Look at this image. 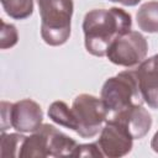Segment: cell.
<instances>
[{
    "label": "cell",
    "mask_w": 158,
    "mask_h": 158,
    "mask_svg": "<svg viewBox=\"0 0 158 158\" xmlns=\"http://www.w3.org/2000/svg\"><path fill=\"white\" fill-rule=\"evenodd\" d=\"M132 17L121 7L93 9L83 20L84 46L88 53L95 57H104L111 43L131 31Z\"/></svg>",
    "instance_id": "cell-1"
},
{
    "label": "cell",
    "mask_w": 158,
    "mask_h": 158,
    "mask_svg": "<svg viewBox=\"0 0 158 158\" xmlns=\"http://www.w3.org/2000/svg\"><path fill=\"white\" fill-rule=\"evenodd\" d=\"M41 16V37L52 47L64 44L72 32L73 0H37Z\"/></svg>",
    "instance_id": "cell-2"
},
{
    "label": "cell",
    "mask_w": 158,
    "mask_h": 158,
    "mask_svg": "<svg viewBox=\"0 0 158 158\" xmlns=\"http://www.w3.org/2000/svg\"><path fill=\"white\" fill-rule=\"evenodd\" d=\"M109 117L136 105H143L138 78L135 70L127 69L105 80L100 91ZM107 117V118H109Z\"/></svg>",
    "instance_id": "cell-3"
},
{
    "label": "cell",
    "mask_w": 158,
    "mask_h": 158,
    "mask_svg": "<svg viewBox=\"0 0 158 158\" xmlns=\"http://www.w3.org/2000/svg\"><path fill=\"white\" fill-rule=\"evenodd\" d=\"M72 111L77 122L75 132L81 138L96 136L109 117L102 100L91 94H79L75 96L72 104Z\"/></svg>",
    "instance_id": "cell-4"
},
{
    "label": "cell",
    "mask_w": 158,
    "mask_h": 158,
    "mask_svg": "<svg viewBox=\"0 0 158 158\" xmlns=\"http://www.w3.org/2000/svg\"><path fill=\"white\" fill-rule=\"evenodd\" d=\"M148 52V42L138 31H128L116 38L106 52L107 59L120 67H136L141 64Z\"/></svg>",
    "instance_id": "cell-5"
},
{
    "label": "cell",
    "mask_w": 158,
    "mask_h": 158,
    "mask_svg": "<svg viewBox=\"0 0 158 158\" xmlns=\"http://www.w3.org/2000/svg\"><path fill=\"white\" fill-rule=\"evenodd\" d=\"M104 157L120 158L132 151L133 138L123 125L116 120L107 118L96 141Z\"/></svg>",
    "instance_id": "cell-6"
},
{
    "label": "cell",
    "mask_w": 158,
    "mask_h": 158,
    "mask_svg": "<svg viewBox=\"0 0 158 158\" xmlns=\"http://www.w3.org/2000/svg\"><path fill=\"white\" fill-rule=\"evenodd\" d=\"M43 121V111L32 99H22L11 106V125L17 132H35Z\"/></svg>",
    "instance_id": "cell-7"
},
{
    "label": "cell",
    "mask_w": 158,
    "mask_h": 158,
    "mask_svg": "<svg viewBox=\"0 0 158 158\" xmlns=\"http://www.w3.org/2000/svg\"><path fill=\"white\" fill-rule=\"evenodd\" d=\"M109 118L116 120L117 122L123 125L133 139L143 138L149 132L153 123L151 114L148 112V110L143 107V105H136L128 107L110 116Z\"/></svg>",
    "instance_id": "cell-8"
},
{
    "label": "cell",
    "mask_w": 158,
    "mask_h": 158,
    "mask_svg": "<svg viewBox=\"0 0 158 158\" xmlns=\"http://www.w3.org/2000/svg\"><path fill=\"white\" fill-rule=\"evenodd\" d=\"M143 101L154 110H158V67L153 56L146 58L135 69Z\"/></svg>",
    "instance_id": "cell-9"
},
{
    "label": "cell",
    "mask_w": 158,
    "mask_h": 158,
    "mask_svg": "<svg viewBox=\"0 0 158 158\" xmlns=\"http://www.w3.org/2000/svg\"><path fill=\"white\" fill-rule=\"evenodd\" d=\"M41 130L44 132L47 137L48 144V154L49 157H65L73 156L74 149L77 148L78 143L62 131H59L56 126L49 123H42Z\"/></svg>",
    "instance_id": "cell-10"
},
{
    "label": "cell",
    "mask_w": 158,
    "mask_h": 158,
    "mask_svg": "<svg viewBox=\"0 0 158 158\" xmlns=\"http://www.w3.org/2000/svg\"><path fill=\"white\" fill-rule=\"evenodd\" d=\"M44 158L49 157L48 154V144H47V137L44 132L38 127L32 135L25 138L21 146L20 156L19 158Z\"/></svg>",
    "instance_id": "cell-11"
},
{
    "label": "cell",
    "mask_w": 158,
    "mask_h": 158,
    "mask_svg": "<svg viewBox=\"0 0 158 158\" xmlns=\"http://www.w3.org/2000/svg\"><path fill=\"white\" fill-rule=\"evenodd\" d=\"M139 30L147 33H158V0L142 4L136 14Z\"/></svg>",
    "instance_id": "cell-12"
},
{
    "label": "cell",
    "mask_w": 158,
    "mask_h": 158,
    "mask_svg": "<svg viewBox=\"0 0 158 158\" xmlns=\"http://www.w3.org/2000/svg\"><path fill=\"white\" fill-rule=\"evenodd\" d=\"M48 117L57 125L67 127L72 131H77V122L73 115L72 107H69L64 101H53L48 107Z\"/></svg>",
    "instance_id": "cell-13"
},
{
    "label": "cell",
    "mask_w": 158,
    "mask_h": 158,
    "mask_svg": "<svg viewBox=\"0 0 158 158\" xmlns=\"http://www.w3.org/2000/svg\"><path fill=\"white\" fill-rule=\"evenodd\" d=\"M26 136L20 133H5L0 136V158H17Z\"/></svg>",
    "instance_id": "cell-14"
},
{
    "label": "cell",
    "mask_w": 158,
    "mask_h": 158,
    "mask_svg": "<svg viewBox=\"0 0 158 158\" xmlns=\"http://www.w3.org/2000/svg\"><path fill=\"white\" fill-rule=\"evenodd\" d=\"M5 12L15 20H25L33 14V0H0Z\"/></svg>",
    "instance_id": "cell-15"
},
{
    "label": "cell",
    "mask_w": 158,
    "mask_h": 158,
    "mask_svg": "<svg viewBox=\"0 0 158 158\" xmlns=\"http://www.w3.org/2000/svg\"><path fill=\"white\" fill-rule=\"evenodd\" d=\"M1 22V30H0V48L7 49L14 47L19 42V32L15 25L6 23L4 20Z\"/></svg>",
    "instance_id": "cell-16"
},
{
    "label": "cell",
    "mask_w": 158,
    "mask_h": 158,
    "mask_svg": "<svg viewBox=\"0 0 158 158\" xmlns=\"http://www.w3.org/2000/svg\"><path fill=\"white\" fill-rule=\"evenodd\" d=\"M72 157H95V158H101L104 157L102 152L100 151L98 143H84V144H78L77 148L73 152Z\"/></svg>",
    "instance_id": "cell-17"
},
{
    "label": "cell",
    "mask_w": 158,
    "mask_h": 158,
    "mask_svg": "<svg viewBox=\"0 0 158 158\" xmlns=\"http://www.w3.org/2000/svg\"><path fill=\"white\" fill-rule=\"evenodd\" d=\"M1 125H0V130L1 132H5L7 128L12 127L11 125V106L12 102H7V101H1Z\"/></svg>",
    "instance_id": "cell-18"
},
{
    "label": "cell",
    "mask_w": 158,
    "mask_h": 158,
    "mask_svg": "<svg viewBox=\"0 0 158 158\" xmlns=\"http://www.w3.org/2000/svg\"><path fill=\"white\" fill-rule=\"evenodd\" d=\"M112 2H118L123 6H136L138 5V2H141V0H109Z\"/></svg>",
    "instance_id": "cell-19"
},
{
    "label": "cell",
    "mask_w": 158,
    "mask_h": 158,
    "mask_svg": "<svg viewBox=\"0 0 158 158\" xmlns=\"http://www.w3.org/2000/svg\"><path fill=\"white\" fill-rule=\"evenodd\" d=\"M151 148L153 149V152L158 153V131L154 133V136L151 139Z\"/></svg>",
    "instance_id": "cell-20"
},
{
    "label": "cell",
    "mask_w": 158,
    "mask_h": 158,
    "mask_svg": "<svg viewBox=\"0 0 158 158\" xmlns=\"http://www.w3.org/2000/svg\"><path fill=\"white\" fill-rule=\"evenodd\" d=\"M153 58H154V63H156V65L158 67V53H157V54H154V56H153Z\"/></svg>",
    "instance_id": "cell-21"
}]
</instances>
